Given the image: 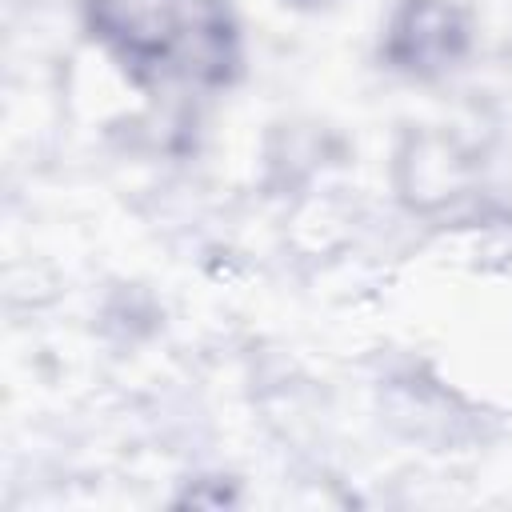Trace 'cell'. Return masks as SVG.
Instances as JSON below:
<instances>
[{
	"label": "cell",
	"mask_w": 512,
	"mask_h": 512,
	"mask_svg": "<svg viewBox=\"0 0 512 512\" xmlns=\"http://www.w3.org/2000/svg\"><path fill=\"white\" fill-rule=\"evenodd\" d=\"M292 8H304V12H316V8H328V4H336V0H288Z\"/></svg>",
	"instance_id": "obj_3"
},
{
	"label": "cell",
	"mask_w": 512,
	"mask_h": 512,
	"mask_svg": "<svg viewBox=\"0 0 512 512\" xmlns=\"http://www.w3.org/2000/svg\"><path fill=\"white\" fill-rule=\"evenodd\" d=\"M472 52V20L452 0H400L384 24L380 56L408 80H440Z\"/></svg>",
	"instance_id": "obj_2"
},
{
	"label": "cell",
	"mask_w": 512,
	"mask_h": 512,
	"mask_svg": "<svg viewBox=\"0 0 512 512\" xmlns=\"http://www.w3.org/2000/svg\"><path fill=\"white\" fill-rule=\"evenodd\" d=\"M92 40L144 92H220L240 80L244 48L228 0H84Z\"/></svg>",
	"instance_id": "obj_1"
}]
</instances>
